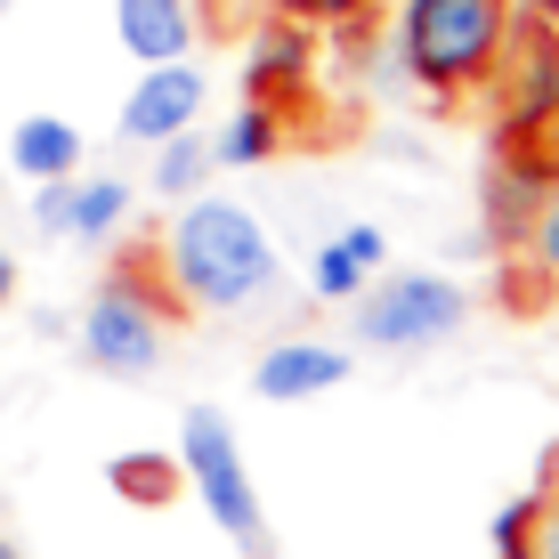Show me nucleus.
Wrapping results in <instances>:
<instances>
[{
    "label": "nucleus",
    "mask_w": 559,
    "mask_h": 559,
    "mask_svg": "<svg viewBox=\"0 0 559 559\" xmlns=\"http://www.w3.org/2000/svg\"><path fill=\"white\" fill-rule=\"evenodd\" d=\"M527 243H535V260L559 276V187L544 195V211H535V227H527Z\"/></svg>",
    "instance_id": "nucleus-22"
},
{
    "label": "nucleus",
    "mask_w": 559,
    "mask_h": 559,
    "mask_svg": "<svg viewBox=\"0 0 559 559\" xmlns=\"http://www.w3.org/2000/svg\"><path fill=\"white\" fill-rule=\"evenodd\" d=\"M179 487L203 495V511L219 519V535L243 559H276L267 551L260 487H252V471H243V447H236V421H227L219 406H187L179 414Z\"/></svg>",
    "instance_id": "nucleus-3"
},
{
    "label": "nucleus",
    "mask_w": 559,
    "mask_h": 559,
    "mask_svg": "<svg viewBox=\"0 0 559 559\" xmlns=\"http://www.w3.org/2000/svg\"><path fill=\"white\" fill-rule=\"evenodd\" d=\"M349 373H357V349L317 341V333H284V341H267V349H260L252 390L267 397V406H308V397H333Z\"/></svg>",
    "instance_id": "nucleus-8"
},
{
    "label": "nucleus",
    "mask_w": 559,
    "mask_h": 559,
    "mask_svg": "<svg viewBox=\"0 0 559 559\" xmlns=\"http://www.w3.org/2000/svg\"><path fill=\"white\" fill-rule=\"evenodd\" d=\"M365 284H373V276H365V267H357V252H349V243H317V252H308V293H317L324 308H349L357 293H365Z\"/></svg>",
    "instance_id": "nucleus-18"
},
{
    "label": "nucleus",
    "mask_w": 559,
    "mask_h": 559,
    "mask_svg": "<svg viewBox=\"0 0 559 559\" xmlns=\"http://www.w3.org/2000/svg\"><path fill=\"white\" fill-rule=\"evenodd\" d=\"M82 130L66 122V114H25V122H9V154H0V170H16V179H73L82 170Z\"/></svg>",
    "instance_id": "nucleus-12"
},
{
    "label": "nucleus",
    "mask_w": 559,
    "mask_h": 559,
    "mask_svg": "<svg viewBox=\"0 0 559 559\" xmlns=\"http://www.w3.org/2000/svg\"><path fill=\"white\" fill-rule=\"evenodd\" d=\"M284 16H300V25H317V33H357L365 16H373V0H276Z\"/></svg>",
    "instance_id": "nucleus-19"
},
{
    "label": "nucleus",
    "mask_w": 559,
    "mask_h": 559,
    "mask_svg": "<svg viewBox=\"0 0 559 559\" xmlns=\"http://www.w3.org/2000/svg\"><path fill=\"white\" fill-rule=\"evenodd\" d=\"M154 195L163 203H179V195H195V187L211 179V139H195V130H170V139H154Z\"/></svg>",
    "instance_id": "nucleus-16"
},
{
    "label": "nucleus",
    "mask_w": 559,
    "mask_h": 559,
    "mask_svg": "<svg viewBox=\"0 0 559 559\" xmlns=\"http://www.w3.org/2000/svg\"><path fill=\"white\" fill-rule=\"evenodd\" d=\"M66 195H73V179H41L33 187V227H41L49 243H66Z\"/></svg>",
    "instance_id": "nucleus-20"
},
{
    "label": "nucleus",
    "mask_w": 559,
    "mask_h": 559,
    "mask_svg": "<svg viewBox=\"0 0 559 559\" xmlns=\"http://www.w3.org/2000/svg\"><path fill=\"white\" fill-rule=\"evenodd\" d=\"M0 308H16V260H9V243H0Z\"/></svg>",
    "instance_id": "nucleus-24"
},
{
    "label": "nucleus",
    "mask_w": 559,
    "mask_h": 559,
    "mask_svg": "<svg viewBox=\"0 0 559 559\" xmlns=\"http://www.w3.org/2000/svg\"><path fill=\"white\" fill-rule=\"evenodd\" d=\"M357 308V341L365 349H406V357H421V349H438V341H454L462 324H471V293H462L454 276H438V267H381L373 284L349 300Z\"/></svg>",
    "instance_id": "nucleus-5"
},
{
    "label": "nucleus",
    "mask_w": 559,
    "mask_h": 559,
    "mask_svg": "<svg viewBox=\"0 0 559 559\" xmlns=\"http://www.w3.org/2000/svg\"><path fill=\"white\" fill-rule=\"evenodd\" d=\"M0 551H9V544H0Z\"/></svg>",
    "instance_id": "nucleus-26"
},
{
    "label": "nucleus",
    "mask_w": 559,
    "mask_h": 559,
    "mask_svg": "<svg viewBox=\"0 0 559 559\" xmlns=\"http://www.w3.org/2000/svg\"><path fill=\"white\" fill-rule=\"evenodd\" d=\"M170 317H179V300H163L154 284H130V267H122L114 284H98V293L82 300L73 349L106 381H146V373H163V357H170Z\"/></svg>",
    "instance_id": "nucleus-4"
},
{
    "label": "nucleus",
    "mask_w": 559,
    "mask_h": 559,
    "mask_svg": "<svg viewBox=\"0 0 559 559\" xmlns=\"http://www.w3.org/2000/svg\"><path fill=\"white\" fill-rule=\"evenodd\" d=\"M551 187H559V154H535V146L503 139V154H495V170H487V227H495V243H527V227H535V211H544Z\"/></svg>",
    "instance_id": "nucleus-9"
},
{
    "label": "nucleus",
    "mask_w": 559,
    "mask_h": 559,
    "mask_svg": "<svg viewBox=\"0 0 559 559\" xmlns=\"http://www.w3.org/2000/svg\"><path fill=\"white\" fill-rule=\"evenodd\" d=\"M495 551H503V559H559V462H551V478L535 495L503 503V519H495Z\"/></svg>",
    "instance_id": "nucleus-15"
},
{
    "label": "nucleus",
    "mask_w": 559,
    "mask_h": 559,
    "mask_svg": "<svg viewBox=\"0 0 559 559\" xmlns=\"http://www.w3.org/2000/svg\"><path fill=\"white\" fill-rule=\"evenodd\" d=\"M163 276H170V300L179 308L236 317V308H260L284 284V252L260 227L252 203L195 187V195H179V211L163 227Z\"/></svg>",
    "instance_id": "nucleus-1"
},
{
    "label": "nucleus",
    "mask_w": 559,
    "mask_h": 559,
    "mask_svg": "<svg viewBox=\"0 0 559 559\" xmlns=\"http://www.w3.org/2000/svg\"><path fill=\"white\" fill-rule=\"evenodd\" d=\"M519 9L511 0H406L397 9V66L414 73L430 98H462L503 73Z\"/></svg>",
    "instance_id": "nucleus-2"
},
{
    "label": "nucleus",
    "mask_w": 559,
    "mask_h": 559,
    "mask_svg": "<svg viewBox=\"0 0 559 559\" xmlns=\"http://www.w3.org/2000/svg\"><path fill=\"white\" fill-rule=\"evenodd\" d=\"M243 66H252V90H260V98H300V90L317 82V25H300V16L276 9V16L252 33Z\"/></svg>",
    "instance_id": "nucleus-11"
},
{
    "label": "nucleus",
    "mask_w": 559,
    "mask_h": 559,
    "mask_svg": "<svg viewBox=\"0 0 559 559\" xmlns=\"http://www.w3.org/2000/svg\"><path fill=\"white\" fill-rule=\"evenodd\" d=\"M341 243H349V252H357V267H365V276H381V267H390V236H381V227H373V219H357V227H341Z\"/></svg>",
    "instance_id": "nucleus-21"
},
{
    "label": "nucleus",
    "mask_w": 559,
    "mask_h": 559,
    "mask_svg": "<svg viewBox=\"0 0 559 559\" xmlns=\"http://www.w3.org/2000/svg\"><path fill=\"white\" fill-rule=\"evenodd\" d=\"M284 154V106L276 98H252L236 106L219 122V139H211V170H267Z\"/></svg>",
    "instance_id": "nucleus-14"
},
{
    "label": "nucleus",
    "mask_w": 559,
    "mask_h": 559,
    "mask_svg": "<svg viewBox=\"0 0 559 559\" xmlns=\"http://www.w3.org/2000/svg\"><path fill=\"white\" fill-rule=\"evenodd\" d=\"M519 16H527V25H559V0H511Z\"/></svg>",
    "instance_id": "nucleus-23"
},
{
    "label": "nucleus",
    "mask_w": 559,
    "mask_h": 559,
    "mask_svg": "<svg viewBox=\"0 0 559 559\" xmlns=\"http://www.w3.org/2000/svg\"><path fill=\"white\" fill-rule=\"evenodd\" d=\"M0 559H9V551H0Z\"/></svg>",
    "instance_id": "nucleus-27"
},
{
    "label": "nucleus",
    "mask_w": 559,
    "mask_h": 559,
    "mask_svg": "<svg viewBox=\"0 0 559 559\" xmlns=\"http://www.w3.org/2000/svg\"><path fill=\"white\" fill-rule=\"evenodd\" d=\"M114 41L139 57V66L195 57V41H203V0H114Z\"/></svg>",
    "instance_id": "nucleus-10"
},
{
    "label": "nucleus",
    "mask_w": 559,
    "mask_h": 559,
    "mask_svg": "<svg viewBox=\"0 0 559 559\" xmlns=\"http://www.w3.org/2000/svg\"><path fill=\"white\" fill-rule=\"evenodd\" d=\"M106 478L122 503H170L179 495V454H114Z\"/></svg>",
    "instance_id": "nucleus-17"
},
{
    "label": "nucleus",
    "mask_w": 559,
    "mask_h": 559,
    "mask_svg": "<svg viewBox=\"0 0 559 559\" xmlns=\"http://www.w3.org/2000/svg\"><path fill=\"white\" fill-rule=\"evenodd\" d=\"M0 9H9V0H0Z\"/></svg>",
    "instance_id": "nucleus-25"
},
{
    "label": "nucleus",
    "mask_w": 559,
    "mask_h": 559,
    "mask_svg": "<svg viewBox=\"0 0 559 559\" xmlns=\"http://www.w3.org/2000/svg\"><path fill=\"white\" fill-rule=\"evenodd\" d=\"M130 179H106V170H73V195H66V243H82V252H98L130 227Z\"/></svg>",
    "instance_id": "nucleus-13"
},
{
    "label": "nucleus",
    "mask_w": 559,
    "mask_h": 559,
    "mask_svg": "<svg viewBox=\"0 0 559 559\" xmlns=\"http://www.w3.org/2000/svg\"><path fill=\"white\" fill-rule=\"evenodd\" d=\"M203 106H211L203 66L195 57H163V66H139V82H130V98H122L114 122H122L130 146H154V139H170V130H195Z\"/></svg>",
    "instance_id": "nucleus-7"
},
{
    "label": "nucleus",
    "mask_w": 559,
    "mask_h": 559,
    "mask_svg": "<svg viewBox=\"0 0 559 559\" xmlns=\"http://www.w3.org/2000/svg\"><path fill=\"white\" fill-rule=\"evenodd\" d=\"M511 139L559 154V25H511Z\"/></svg>",
    "instance_id": "nucleus-6"
}]
</instances>
